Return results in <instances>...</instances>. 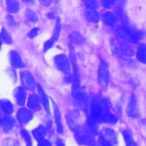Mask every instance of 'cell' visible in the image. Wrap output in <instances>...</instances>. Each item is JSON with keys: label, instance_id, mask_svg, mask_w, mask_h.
<instances>
[{"label": "cell", "instance_id": "obj_38", "mask_svg": "<svg viewBox=\"0 0 146 146\" xmlns=\"http://www.w3.org/2000/svg\"><path fill=\"white\" fill-rule=\"evenodd\" d=\"M39 2L43 6L47 7L51 5V4L53 2L54 0H38Z\"/></svg>", "mask_w": 146, "mask_h": 146}, {"label": "cell", "instance_id": "obj_27", "mask_svg": "<svg viewBox=\"0 0 146 146\" xmlns=\"http://www.w3.org/2000/svg\"><path fill=\"white\" fill-rule=\"evenodd\" d=\"M7 11L11 14L17 13L20 9L19 3L17 0H6Z\"/></svg>", "mask_w": 146, "mask_h": 146}, {"label": "cell", "instance_id": "obj_17", "mask_svg": "<svg viewBox=\"0 0 146 146\" xmlns=\"http://www.w3.org/2000/svg\"><path fill=\"white\" fill-rule=\"evenodd\" d=\"M53 105V110H54V119L55 122L56 124V131L58 133L63 134L64 132L63 125L62 124V121L61 119V116L59 111V109L55 103L52 102Z\"/></svg>", "mask_w": 146, "mask_h": 146}, {"label": "cell", "instance_id": "obj_15", "mask_svg": "<svg viewBox=\"0 0 146 146\" xmlns=\"http://www.w3.org/2000/svg\"><path fill=\"white\" fill-rule=\"evenodd\" d=\"M103 23L108 27H114L117 22V16L112 11H107L102 16Z\"/></svg>", "mask_w": 146, "mask_h": 146}, {"label": "cell", "instance_id": "obj_29", "mask_svg": "<svg viewBox=\"0 0 146 146\" xmlns=\"http://www.w3.org/2000/svg\"><path fill=\"white\" fill-rule=\"evenodd\" d=\"M98 123L93 120L92 119L88 117L85 125L87 128L95 135H96L98 133Z\"/></svg>", "mask_w": 146, "mask_h": 146}, {"label": "cell", "instance_id": "obj_24", "mask_svg": "<svg viewBox=\"0 0 146 146\" xmlns=\"http://www.w3.org/2000/svg\"><path fill=\"white\" fill-rule=\"evenodd\" d=\"M121 134L126 146H138L129 131L123 129L121 131Z\"/></svg>", "mask_w": 146, "mask_h": 146}, {"label": "cell", "instance_id": "obj_32", "mask_svg": "<svg viewBox=\"0 0 146 146\" xmlns=\"http://www.w3.org/2000/svg\"><path fill=\"white\" fill-rule=\"evenodd\" d=\"M21 135L25 140L26 146H32V140L29 133L25 129H22L21 131Z\"/></svg>", "mask_w": 146, "mask_h": 146}, {"label": "cell", "instance_id": "obj_33", "mask_svg": "<svg viewBox=\"0 0 146 146\" xmlns=\"http://www.w3.org/2000/svg\"><path fill=\"white\" fill-rule=\"evenodd\" d=\"M118 0H100L102 6L106 9H111L116 5Z\"/></svg>", "mask_w": 146, "mask_h": 146}, {"label": "cell", "instance_id": "obj_34", "mask_svg": "<svg viewBox=\"0 0 146 146\" xmlns=\"http://www.w3.org/2000/svg\"><path fill=\"white\" fill-rule=\"evenodd\" d=\"M3 146H21L18 141L14 139L7 138L3 141Z\"/></svg>", "mask_w": 146, "mask_h": 146}, {"label": "cell", "instance_id": "obj_3", "mask_svg": "<svg viewBox=\"0 0 146 146\" xmlns=\"http://www.w3.org/2000/svg\"><path fill=\"white\" fill-rule=\"evenodd\" d=\"M76 143L83 146H96L95 135L85 125H80L74 132Z\"/></svg>", "mask_w": 146, "mask_h": 146}, {"label": "cell", "instance_id": "obj_21", "mask_svg": "<svg viewBox=\"0 0 146 146\" xmlns=\"http://www.w3.org/2000/svg\"><path fill=\"white\" fill-rule=\"evenodd\" d=\"M136 57L137 60L143 64H146V44L140 43L137 46L136 52Z\"/></svg>", "mask_w": 146, "mask_h": 146}, {"label": "cell", "instance_id": "obj_16", "mask_svg": "<svg viewBox=\"0 0 146 146\" xmlns=\"http://www.w3.org/2000/svg\"><path fill=\"white\" fill-rule=\"evenodd\" d=\"M15 125V120L9 115L0 117V127L4 132L11 131Z\"/></svg>", "mask_w": 146, "mask_h": 146}, {"label": "cell", "instance_id": "obj_10", "mask_svg": "<svg viewBox=\"0 0 146 146\" xmlns=\"http://www.w3.org/2000/svg\"><path fill=\"white\" fill-rule=\"evenodd\" d=\"M60 29H61L60 21L59 18H57L56 20L53 34H52L51 38L48 39L44 43L43 45V51L44 52L48 51L50 48H51L54 45V44L56 42L60 35Z\"/></svg>", "mask_w": 146, "mask_h": 146}, {"label": "cell", "instance_id": "obj_12", "mask_svg": "<svg viewBox=\"0 0 146 146\" xmlns=\"http://www.w3.org/2000/svg\"><path fill=\"white\" fill-rule=\"evenodd\" d=\"M16 116L18 121L22 125L27 124L33 117L32 112L29 110L23 107L18 110Z\"/></svg>", "mask_w": 146, "mask_h": 146}, {"label": "cell", "instance_id": "obj_4", "mask_svg": "<svg viewBox=\"0 0 146 146\" xmlns=\"http://www.w3.org/2000/svg\"><path fill=\"white\" fill-rule=\"evenodd\" d=\"M97 135L99 146H115L118 143L117 133L113 129L104 128Z\"/></svg>", "mask_w": 146, "mask_h": 146}, {"label": "cell", "instance_id": "obj_28", "mask_svg": "<svg viewBox=\"0 0 146 146\" xmlns=\"http://www.w3.org/2000/svg\"><path fill=\"white\" fill-rule=\"evenodd\" d=\"M110 46L111 50L113 55L119 58H123L119 45V40L115 39H112L110 41Z\"/></svg>", "mask_w": 146, "mask_h": 146}, {"label": "cell", "instance_id": "obj_30", "mask_svg": "<svg viewBox=\"0 0 146 146\" xmlns=\"http://www.w3.org/2000/svg\"><path fill=\"white\" fill-rule=\"evenodd\" d=\"M0 39L2 42H5L7 44L13 43V38L9 32L5 28H2L0 31Z\"/></svg>", "mask_w": 146, "mask_h": 146}, {"label": "cell", "instance_id": "obj_40", "mask_svg": "<svg viewBox=\"0 0 146 146\" xmlns=\"http://www.w3.org/2000/svg\"><path fill=\"white\" fill-rule=\"evenodd\" d=\"M22 2H23L25 3L27 5H33L35 3V0H21Z\"/></svg>", "mask_w": 146, "mask_h": 146}, {"label": "cell", "instance_id": "obj_26", "mask_svg": "<svg viewBox=\"0 0 146 146\" xmlns=\"http://www.w3.org/2000/svg\"><path fill=\"white\" fill-rule=\"evenodd\" d=\"M46 133L47 131L46 128L42 125L38 126L32 131L33 135L34 137L37 140V141L44 139V137L46 135Z\"/></svg>", "mask_w": 146, "mask_h": 146}, {"label": "cell", "instance_id": "obj_22", "mask_svg": "<svg viewBox=\"0 0 146 146\" xmlns=\"http://www.w3.org/2000/svg\"><path fill=\"white\" fill-rule=\"evenodd\" d=\"M69 42L71 44L80 46L84 44L85 40L80 33L76 31H74L71 33L69 36Z\"/></svg>", "mask_w": 146, "mask_h": 146}, {"label": "cell", "instance_id": "obj_13", "mask_svg": "<svg viewBox=\"0 0 146 146\" xmlns=\"http://www.w3.org/2000/svg\"><path fill=\"white\" fill-rule=\"evenodd\" d=\"M13 96L17 104L19 106H23L26 100L27 94L25 88L22 86L17 87L13 92Z\"/></svg>", "mask_w": 146, "mask_h": 146}, {"label": "cell", "instance_id": "obj_36", "mask_svg": "<svg viewBox=\"0 0 146 146\" xmlns=\"http://www.w3.org/2000/svg\"><path fill=\"white\" fill-rule=\"evenodd\" d=\"M38 32H39V29L36 27H35L30 30L27 35L28 37L30 39L34 38L36 36H37Z\"/></svg>", "mask_w": 146, "mask_h": 146}, {"label": "cell", "instance_id": "obj_31", "mask_svg": "<svg viewBox=\"0 0 146 146\" xmlns=\"http://www.w3.org/2000/svg\"><path fill=\"white\" fill-rule=\"evenodd\" d=\"M26 18L31 22H36L38 21V16L36 13L31 9H27L25 11Z\"/></svg>", "mask_w": 146, "mask_h": 146}, {"label": "cell", "instance_id": "obj_42", "mask_svg": "<svg viewBox=\"0 0 146 146\" xmlns=\"http://www.w3.org/2000/svg\"><path fill=\"white\" fill-rule=\"evenodd\" d=\"M82 1H83V3H84V2H85V1H87V0H82Z\"/></svg>", "mask_w": 146, "mask_h": 146}, {"label": "cell", "instance_id": "obj_1", "mask_svg": "<svg viewBox=\"0 0 146 146\" xmlns=\"http://www.w3.org/2000/svg\"><path fill=\"white\" fill-rule=\"evenodd\" d=\"M111 104L105 97H95L89 102L88 117L98 123L115 124L117 122V116L110 110Z\"/></svg>", "mask_w": 146, "mask_h": 146}, {"label": "cell", "instance_id": "obj_7", "mask_svg": "<svg viewBox=\"0 0 146 146\" xmlns=\"http://www.w3.org/2000/svg\"><path fill=\"white\" fill-rule=\"evenodd\" d=\"M56 68L62 74L67 75L70 73L71 63L69 58L64 54H56L53 59Z\"/></svg>", "mask_w": 146, "mask_h": 146}, {"label": "cell", "instance_id": "obj_41", "mask_svg": "<svg viewBox=\"0 0 146 146\" xmlns=\"http://www.w3.org/2000/svg\"><path fill=\"white\" fill-rule=\"evenodd\" d=\"M2 40L0 39V50L1 49V47H2Z\"/></svg>", "mask_w": 146, "mask_h": 146}, {"label": "cell", "instance_id": "obj_43", "mask_svg": "<svg viewBox=\"0 0 146 146\" xmlns=\"http://www.w3.org/2000/svg\"><path fill=\"white\" fill-rule=\"evenodd\" d=\"M0 116H1V110H0Z\"/></svg>", "mask_w": 146, "mask_h": 146}, {"label": "cell", "instance_id": "obj_23", "mask_svg": "<svg viewBox=\"0 0 146 146\" xmlns=\"http://www.w3.org/2000/svg\"><path fill=\"white\" fill-rule=\"evenodd\" d=\"M40 102L38 96L32 94L29 96L27 102V106L29 108L34 110H38L40 108Z\"/></svg>", "mask_w": 146, "mask_h": 146}, {"label": "cell", "instance_id": "obj_2", "mask_svg": "<svg viewBox=\"0 0 146 146\" xmlns=\"http://www.w3.org/2000/svg\"><path fill=\"white\" fill-rule=\"evenodd\" d=\"M123 23L116 28L117 34L123 40L136 44L144 38L145 32L144 31L132 27L125 21V18H123Z\"/></svg>", "mask_w": 146, "mask_h": 146}, {"label": "cell", "instance_id": "obj_39", "mask_svg": "<svg viewBox=\"0 0 146 146\" xmlns=\"http://www.w3.org/2000/svg\"><path fill=\"white\" fill-rule=\"evenodd\" d=\"M56 146H66L64 143L63 142V141L61 139H58L56 141Z\"/></svg>", "mask_w": 146, "mask_h": 146}, {"label": "cell", "instance_id": "obj_37", "mask_svg": "<svg viewBox=\"0 0 146 146\" xmlns=\"http://www.w3.org/2000/svg\"><path fill=\"white\" fill-rule=\"evenodd\" d=\"M38 146H52L51 143L48 140L45 139H43L40 140V141H38Z\"/></svg>", "mask_w": 146, "mask_h": 146}, {"label": "cell", "instance_id": "obj_19", "mask_svg": "<svg viewBox=\"0 0 146 146\" xmlns=\"http://www.w3.org/2000/svg\"><path fill=\"white\" fill-rule=\"evenodd\" d=\"M84 15L88 21L94 23L99 22L100 19L99 13L96 8H86Z\"/></svg>", "mask_w": 146, "mask_h": 146}, {"label": "cell", "instance_id": "obj_14", "mask_svg": "<svg viewBox=\"0 0 146 146\" xmlns=\"http://www.w3.org/2000/svg\"><path fill=\"white\" fill-rule=\"evenodd\" d=\"M9 62L13 68H21L24 66L19 54L15 50H11L9 54Z\"/></svg>", "mask_w": 146, "mask_h": 146}, {"label": "cell", "instance_id": "obj_25", "mask_svg": "<svg viewBox=\"0 0 146 146\" xmlns=\"http://www.w3.org/2000/svg\"><path fill=\"white\" fill-rule=\"evenodd\" d=\"M0 108L6 115H11L14 111L13 105L8 100H0Z\"/></svg>", "mask_w": 146, "mask_h": 146}, {"label": "cell", "instance_id": "obj_44", "mask_svg": "<svg viewBox=\"0 0 146 146\" xmlns=\"http://www.w3.org/2000/svg\"><path fill=\"white\" fill-rule=\"evenodd\" d=\"M0 1H1V0H0Z\"/></svg>", "mask_w": 146, "mask_h": 146}, {"label": "cell", "instance_id": "obj_6", "mask_svg": "<svg viewBox=\"0 0 146 146\" xmlns=\"http://www.w3.org/2000/svg\"><path fill=\"white\" fill-rule=\"evenodd\" d=\"M72 96L76 104L83 110L87 111L89 104L88 98L85 90L80 86L72 88Z\"/></svg>", "mask_w": 146, "mask_h": 146}, {"label": "cell", "instance_id": "obj_20", "mask_svg": "<svg viewBox=\"0 0 146 146\" xmlns=\"http://www.w3.org/2000/svg\"><path fill=\"white\" fill-rule=\"evenodd\" d=\"M119 45L123 58L131 57L134 55V50L128 42L124 40L119 41Z\"/></svg>", "mask_w": 146, "mask_h": 146}, {"label": "cell", "instance_id": "obj_11", "mask_svg": "<svg viewBox=\"0 0 146 146\" xmlns=\"http://www.w3.org/2000/svg\"><path fill=\"white\" fill-rule=\"evenodd\" d=\"M79 114L76 110L70 111L66 116V120L68 127L73 132L80 125L79 123Z\"/></svg>", "mask_w": 146, "mask_h": 146}, {"label": "cell", "instance_id": "obj_9", "mask_svg": "<svg viewBox=\"0 0 146 146\" xmlns=\"http://www.w3.org/2000/svg\"><path fill=\"white\" fill-rule=\"evenodd\" d=\"M20 79L23 87L27 90L34 91L37 84L34 77L28 71H23L20 74Z\"/></svg>", "mask_w": 146, "mask_h": 146}, {"label": "cell", "instance_id": "obj_35", "mask_svg": "<svg viewBox=\"0 0 146 146\" xmlns=\"http://www.w3.org/2000/svg\"><path fill=\"white\" fill-rule=\"evenodd\" d=\"M6 21L7 24L10 27H15L17 25V22L15 20V19L14 18V17L10 15V14H8L6 15Z\"/></svg>", "mask_w": 146, "mask_h": 146}, {"label": "cell", "instance_id": "obj_5", "mask_svg": "<svg viewBox=\"0 0 146 146\" xmlns=\"http://www.w3.org/2000/svg\"><path fill=\"white\" fill-rule=\"evenodd\" d=\"M97 80L99 86L102 88H106L110 82V70L107 63L101 60L98 69Z\"/></svg>", "mask_w": 146, "mask_h": 146}, {"label": "cell", "instance_id": "obj_18", "mask_svg": "<svg viewBox=\"0 0 146 146\" xmlns=\"http://www.w3.org/2000/svg\"><path fill=\"white\" fill-rule=\"evenodd\" d=\"M37 90L39 94V98L40 99V102L42 103V106H43L46 112L47 113L48 115H50V104L48 98L43 90V88L39 84H37L36 86Z\"/></svg>", "mask_w": 146, "mask_h": 146}, {"label": "cell", "instance_id": "obj_8", "mask_svg": "<svg viewBox=\"0 0 146 146\" xmlns=\"http://www.w3.org/2000/svg\"><path fill=\"white\" fill-rule=\"evenodd\" d=\"M125 111L127 116L132 119H137L140 116L137 99L134 94L129 96Z\"/></svg>", "mask_w": 146, "mask_h": 146}]
</instances>
